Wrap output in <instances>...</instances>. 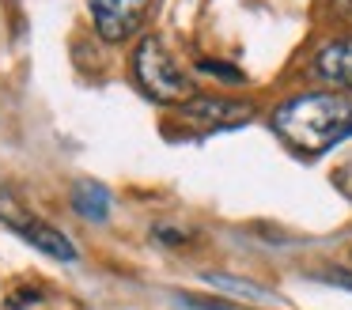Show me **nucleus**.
Returning a JSON list of instances; mask_svg holds the SVG:
<instances>
[{"label": "nucleus", "instance_id": "8", "mask_svg": "<svg viewBox=\"0 0 352 310\" xmlns=\"http://www.w3.org/2000/svg\"><path fill=\"white\" fill-rule=\"evenodd\" d=\"M197 72H205V76H220L223 83H243V72H239L235 65H220V60H201Z\"/></svg>", "mask_w": 352, "mask_h": 310}, {"label": "nucleus", "instance_id": "3", "mask_svg": "<svg viewBox=\"0 0 352 310\" xmlns=\"http://www.w3.org/2000/svg\"><path fill=\"white\" fill-rule=\"evenodd\" d=\"M178 118L186 125L201 129V133H223V129H239L246 121H254V106L235 102V98H220V95H193L190 102H182Z\"/></svg>", "mask_w": 352, "mask_h": 310}, {"label": "nucleus", "instance_id": "10", "mask_svg": "<svg viewBox=\"0 0 352 310\" xmlns=\"http://www.w3.org/2000/svg\"><path fill=\"white\" fill-rule=\"evenodd\" d=\"M326 12L341 23H352V0H326Z\"/></svg>", "mask_w": 352, "mask_h": 310}, {"label": "nucleus", "instance_id": "6", "mask_svg": "<svg viewBox=\"0 0 352 310\" xmlns=\"http://www.w3.org/2000/svg\"><path fill=\"white\" fill-rule=\"evenodd\" d=\"M314 72L326 83H333L337 91H352V38H333L318 49L314 57Z\"/></svg>", "mask_w": 352, "mask_h": 310}, {"label": "nucleus", "instance_id": "4", "mask_svg": "<svg viewBox=\"0 0 352 310\" xmlns=\"http://www.w3.org/2000/svg\"><path fill=\"white\" fill-rule=\"evenodd\" d=\"M152 0H91V19L102 42L122 45L144 27Z\"/></svg>", "mask_w": 352, "mask_h": 310}, {"label": "nucleus", "instance_id": "7", "mask_svg": "<svg viewBox=\"0 0 352 310\" xmlns=\"http://www.w3.org/2000/svg\"><path fill=\"white\" fill-rule=\"evenodd\" d=\"M110 208H114V201H110V189L102 186V181L80 178L76 186H72V212H76L80 219H87V223H107Z\"/></svg>", "mask_w": 352, "mask_h": 310}, {"label": "nucleus", "instance_id": "2", "mask_svg": "<svg viewBox=\"0 0 352 310\" xmlns=\"http://www.w3.org/2000/svg\"><path fill=\"white\" fill-rule=\"evenodd\" d=\"M133 72H137L144 95H152L155 102L182 106L193 98V80L175 65V57L160 38H140L137 53H133Z\"/></svg>", "mask_w": 352, "mask_h": 310}, {"label": "nucleus", "instance_id": "11", "mask_svg": "<svg viewBox=\"0 0 352 310\" xmlns=\"http://www.w3.org/2000/svg\"><path fill=\"white\" fill-rule=\"evenodd\" d=\"M190 307H197V310H231L228 302H216V299H186Z\"/></svg>", "mask_w": 352, "mask_h": 310}, {"label": "nucleus", "instance_id": "1", "mask_svg": "<svg viewBox=\"0 0 352 310\" xmlns=\"http://www.w3.org/2000/svg\"><path fill=\"white\" fill-rule=\"evenodd\" d=\"M273 129L288 148L322 155L352 136V98L341 91H307L273 110Z\"/></svg>", "mask_w": 352, "mask_h": 310}, {"label": "nucleus", "instance_id": "5", "mask_svg": "<svg viewBox=\"0 0 352 310\" xmlns=\"http://www.w3.org/2000/svg\"><path fill=\"white\" fill-rule=\"evenodd\" d=\"M4 219L19 231V239L31 242L34 250H42V254L57 257V261H65V265L76 261V246H72V239L61 234L57 227L42 223V219H34V216H16V212H4Z\"/></svg>", "mask_w": 352, "mask_h": 310}, {"label": "nucleus", "instance_id": "9", "mask_svg": "<svg viewBox=\"0 0 352 310\" xmlns=\"http://www.w3.org/2000/svg\"><path fill=\"white\" fill-rule=\"evenodd\" d=\"M314 280H322V284H337V287H349V291H352V272H344V269H322V272H314Z\"/></svg>", "mask_w": 352, "mask_h": 310}]
</instances>
